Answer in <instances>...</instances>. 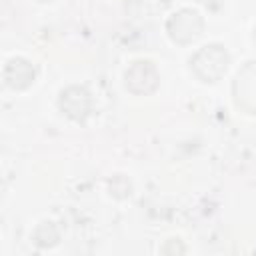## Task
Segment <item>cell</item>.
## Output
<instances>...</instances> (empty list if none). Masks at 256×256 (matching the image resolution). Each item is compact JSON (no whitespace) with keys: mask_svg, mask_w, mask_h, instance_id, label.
Instances as JSON below:
<instances>
[{"mask_svg":"<svg viewBox=\"0 0 256 256\" xmlns=\"http://www.w3.org/2000/svg\"><path fill=\"white\" fill-rule=\"evenodd\" d=\"M232 70V52L218 40L196 46L186 58V72L202 86H218Z\"/></svg>","mask_w":256,"mask_h":256,"instance_id":"1","label":"cell"},{"mask_svg":"<svg viewBox=\"0 0 256 256\" xmlns=\"http://www.w3.org/2000/svg\"><path fill=\"white\" fill-rule=\"evenodd\" d=\"M122 90L134 98H150L162 86V70L156 60L136 56L126 62L120 74Z\"/></svg>","mask_w":256,"mask_h":256,"instance_id":"2","label":"cell"},{"mask_svg":"<svg viewBox=\"0 0 256 256\" xmlns=\"http://www.w3.org/2000/svg\"><path fill=\"white\" fill-rule=\"evenodd\" d=\"M54 106L60 118L72 124H86L98 108L94 92L82 82H68L58 88Z\"/></svg>","mask_w":256,"mask_h":256,"instance_id":"3","label":"cell"},{"mask_svg":"<svg viewBox=\"0 0 256 256\" xmlns=\"http://www.w3.org/2000/svg\"><path fill=\"white\" fill-rule=\"evenodd\" d=\"M206 32V18L196 6H180L174 8L164 20L166 38L180 48L194 46L202 40Z\"/></svg>","mask_w":256,"mask_h":256,"instance_id":"4","label":"cell"},{"mask_svg":"<svg viewBox=\"0 0 256 256\" xmlns=\"http://www.w3.org/2000/svg\"><path fill=\"white\" fill-rule=\"evenodd\" d=\"M38 76H40L38 64L24 54L8 56L0 70L2 88L12 94H24L32 90L38 82Z\"/></svg>","mask_w":256,"mask_h":256,"instance_id":"5","label":"cell"},{"mask_svg":"<svg viewBox=\"0 0 256 256\" xmlns=\"http://www.w3.org/2000/svg\"><path fill=\"white\" fill-rule=\"evenodd\" d=\"M230 102L240 114L256 118V60H246L232 74Z\"/></svg>","mask_w":256,"mask_h":256,"instance_id":"6","label":"cell"},{"mask_svg":"<svg viewBox=\"0 0 256 256\" xmlns=\"http://www.w3.org/2000/svg\"><path fill=\"white\" fill-rule=\"evenodd\" d=\"M62 238H64L62 226L54 218H42L30 230V242L40 252H50L58 248L62 244Z\"/></svg>","mask_w":256,"mask_h":256,"instance_id":"7","label":"cell"},{"mask_svg":"<svg viewBox=\"0 0 256 256\" xmlns=\"http://www.w3.org/2000/svg\"><path fill=\"white\" fill-rule=\"evenodd\" d=\"M104 192L114 202H128L134 196L136 186L126 172H112L104 182Z\"/></svg>","mask_w":256,"mask_h":256,"instance_id":"8","label":"cell"},{"mask_svg":"<svg viewBox=\"0 0 256 256\" xmlns=\"http://www.w3.org/2000/svg\"><path fill=\"white\" fill-rule=\"evenodd\" d=\"M186 252H188V246L180 236H170L162 240V244H158V254H164V256H184Z\"/></svg>","mask_w":256,"mask_h":256,"instance_id":"9","label":"cell"},{"mask_svg":"<svg viewBox=\"0 0 256 256\" xmlns=\"http://www.w3.org/2000/svg\"><path fill=\"white\" fill-rule=\"evenodd\" d=\"M248 42H250L252 48H256V22L252 24V28H250V32H248Z\"/></svg>","mask_w":256,"mask_h":256,"instance_id":"10","label":"cell"}]
</instances>
